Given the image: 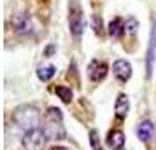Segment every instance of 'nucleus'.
Masks as SVG:
<instances>
[{
  "label": "nucleus",
  "instance_id": "obj_16",
  "mask_svg": "<svg viewBox=\"0 0 156 150\" xmlns=\"http://www.w3.org/2000/svg\"><path fill=\"white\" fill-rule=\"evenodd\" d=\"M90 143H91L93 150H104L102 148V143H100V136H98V133H97L95 129L90 131Z\"/></svg>",
  "mask_w": 156,
  "mask_h": 150
},
{
  "label": "nucleus",
  "instance_id": "obj_6",
  "mask_svg": "<svg viewBox=\"0 0 156 150\" xmlns=\"http://www.w3.org/2000/svg\"><path fill=\"white\" fill-rule=\"evenodd\" d=\"M107 72H109L107 63L95 59V61H91L90 66H88V77H90L93 82H100V80H104L107 77Z\"/></svg>",
  "mask_w": 156,
  "mask_h": 150
},
{
  "label": "nucleus",
  "instance_id": "obj_1",
  "mask_svg": "<svg viewBox=\"0 0 156 150\" xmlns=\"http://www.w3.org/2000/svg\"><path fill=\"white\" fill-rule=\"evenodd\" d=\"M12 121L18 128L30 131V129L39 128V122H41V112L39 108L34 105H21L12 112Z\"/></svg>",
  "mask_w": 156,
  "mask_h": 150
},
{
  "label": "nucleus",
  "instance_id": "obj_9",
  "mask_svg": "<svg viewBox=\"0 0 156 150\" xmlns=\"http://www.w3.org/2000/svg\"><path fill=\"white\" fill-rule=\"evenodd\" d=\"M128 110H130V100H128L126 94H118V98H116V103H114V114L116 117L123 121V119H126L128 115Z\"/></svg>",
  "mask_w": 156,
  "mask_h": 150
},
{
  "label": "nucleus",
  "instance_id": "obj_15",
  "mask_svg": "<svg viewBox=\"0 0 156 150\" xmlns=\"http://www.w3.org/2000/svg\"><path fill=\"white\" fill-rule=\"evenodd\" d=\"M139 30V21L135 19L133 16H130V18H126V21H125V32L126 33H132L133 35L135 32Z\"/></svg>",
  "mask_w": 156,
  "mask_h": 150
},
{
  "label": "nucleus",
  "instance_id": "obj_7",
  "mask_svg": "<svg viewBox=\"0 0 156 150\" xmlns=\"http://www.w3.org/2000/svg\"><path fill=\"white\" fill-rule=\"evenodd\" d=\"M112 72L116 75V79L121 82H128L132 77V65L128 63L126 59H116L112 65Z\"/></svg>",
  "mask_w": 156,
  "mask_h": 150
},
{
  "label": "nucleus",
  "instance_id": "obj_10",
  "mask_svg": "<svg viewBox=\"0 0 156 150\" xmlns=\"http://www.w3.org/2000/svg\"><path fill=\"white\" fill-rule=\"evenodd\" d=\"M107 145L112 150H123L125 147V135L121 129H112L107 135Z\"/></svg>",
  "mask_w": 156,
  "mask_h": 150
},
{
  "label": "nucleus",
  "instance_id": "obj_4",
  "mask_svg": "<svg viewBox=\"0 0 156 150\" xmlns=\"http://www.w3.org/2000/svg\"><path fill=\"white\" fill-rule=\"evenodd\" d=\"M84 26H86V21H84L83 9L74 0L70 4V7H69V28H70V33L76 38H79V37L83 35V32H84Z\"/></svg>",
  "mask_w": 156,
  "mask_h": 150
},
{
  "label": "nucleus",
  "instance_id": "obj_11",
  "mask_svg": "<svg viewBox=\"0 0 156 150\" xmlns=\"http://www.w3.org/2000/svg\"><path fill=\"white\" fill-rule=\"evenodd\" d=\"M153 133H154V124L151 121H142L137 126V136L140 138V142H149Z\"/></svg>",
  "mask_w": 156,
  "mask_h": 150
},
{
  "label": "nucleus",
  "instance_id": "obj_12",
  "mask_svg": "<svg viewBox=\"0 0 156 150\" xmlns=\"http://www.w3.org/2000/svg\"><path fill=\"white\" fill-rule=\"evenodd\" d=\"M107 33L112 38H119L125 33V23H123V19L121 18H114L112 21L109 23V26H107Z\"/></svg>",
  "mask_w": 156,
  "mask_h": 150
},
{
  "label": "nucleus",
  "instance_id": "obj_17",
  "mask_svg": "<svg viewBox=\"0 0 156 150\" xmlns=\"http://www.w3.org/2000/svg\"><path fill=\"white\" fill-rule=\"evenodd\" d=\"M93 25H95V30H97V33L100 32V18L98 16H93Z\"/></svg>",
  "mask_w": 156,
  "mask_h": 150
},
{
  "label": "nucleus",
  "instance_id": "obj_18",
  "mask_svg": "<svg viewBox=\"0 0 156 150\" xmlns=\"http://www.w3.org/2000/svg\"><path fill=\"white\" fill-rule=\"evenodd\" d=\"M55 51H56V47H55V45H49V47L46 49V52H44V54H46V56H51V54H53Z\"/></svg>",
  "mask_w": 156,
  "mask_h": 150
},
{
  "label": "nucleus",
  "instance_id": "obj_14",
  "mask_svg": "<svg viewBox=\"0 0 156 150\" xmlns=\"http://www.w3.org/2000/svg\"><path fill=\"white\" fill-rule=\"evenodd\" d=\"M55 93H56V96L63 101V103H70L72 98H74L72 89H70V87H67V86H56V87H55Z\"/></svg>",
  "mask_w": 156,
  "mask_h": 150
},
{
  "label": "nucleus",
  "instance_id": "obj_13",
  "mask_svg": "<svg viewBox=\"0 0 156 150\" xmlns=\"http://www.w3.org/2000/svg\"><path fill=\"white\" fill-rule=\"evenodd\" d=\"M55 73H56V66L55 65H42V66H39L37 68V77L42 80V82H48V80H51L53 77H55Z\"/></svg>",
  "mask_w": 156,
  "mask_h": 150
},
{
  "label": "nucleus",
  "instance_id": "obj_5",
  "mask_svg": "<svg viewBox=\"0 0 156 150\" xmlns=\"http://www.w3.org/2000/svg\"><path fill=\"white\" fill-rule=\"evenodd\" d=\"M11 26H12V32L18 33L21 37H30L34 33V23H32V18H30L27 12H18L11 18Z\"/></svg>",
  "mask_w": 156,
  "mask_h": 150
},
{
  "label": "nucleus",
  "instance_id": "obj_3",
  "mask_svg": "<svg viewBox=\"0 0 156 150\" xmlns=\"http://www.w3.org/2000/svg\"><path fill=\"white\" fill-rule=\"evenodd\" d=\"M48 140L49 138L46 135V131L41 128H35V129H30V131H25L21 143L25 150H42L46 147Z\"/></svg>",
  "mask_w": 156,
  "mask_h": 150
},
{
  "label": "nucleus",
  "instance_id": "obj_2",
  "mask_svg": "<svg viewBox=\"0 0 156 150\" xmlns=\"http://www.w3.org/2000/svg\"><path fill=\"white\" fill-rule=\"evenodd\" d=\"M44 131L49 140L58 142L65 136V128H63V119H62V112L58 108H49L46 114V122H44Z\"/></svg>",
  "mask_w": 156,
  "mask_h": 150
},
{
  "label": "nucleus",
  "instance_id": "obj_8",
  "mask_svg": "<svg viewBox=\"0 0 156 150\" xmlns=\"http://www.w3.org/2000/svg\"><path fill=\"white\" fill-rule=\"evenodd\" d=\"M154 56H156V16H154V21H153L151 37H149V47H147V77H151L153 63H154Z\"/></svg>",
  "mask_w": 156,
  "mask_h": 150
},
{
  "label": "nucleus",
  "instance_id": "obj_19",
  "mask_svg": "<svg viewBox=\"0 0 156 150\" xmlns=\"http://www.w3.org/2000/svg\"><path fill=\"white\" fill-rule=\"evenodd\" d=\"M53 150H70V148H67V147H55Z\"/></svg>",
  "mask_w": 156,
  "mask_h": 150
}]
</instances>
